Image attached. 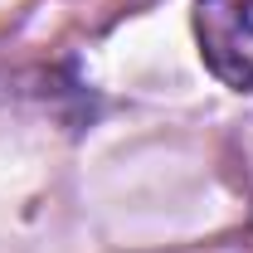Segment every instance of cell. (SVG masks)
Instances as JSON below:
<instances>
[{
	"instance_id": "cell-1",
	"label": "cell",
	"mask_w": 253,
	"mask_h": 253,
	"mask_svg": "<svg viewBox=\"0 0 253 253\" xmlns=\"http://www.w3.org/2000/svg\"><path fill=\"white\" fill-rule=\"evenodd\" d=\"M205 68L229 88H253V0H195Z\"/></svg>"
}]
</instances>
